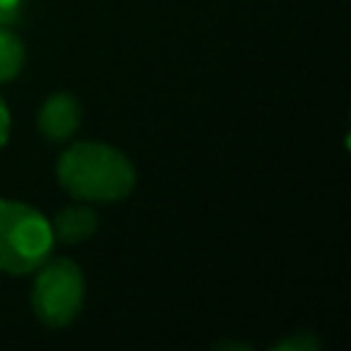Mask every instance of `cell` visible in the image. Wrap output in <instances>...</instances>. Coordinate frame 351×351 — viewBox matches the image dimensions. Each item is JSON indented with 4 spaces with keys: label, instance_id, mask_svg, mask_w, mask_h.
Wrapping results in <instances>:
<instances>
[{
    "label": "cell",
    "instance_id": "4",
    "mask_svg": "<svg viewBox=\"0 0 351 351\" xmlns=\"http://www.w3.org/2000/svg\"><path fill=\"white\" fill-rule=\"evenodd\" d=\"M82 123V107L71 93H52L38 110V132L52 143H63L77 134Z\"/></svg>",
    "mask_w": 351,
    "mask_h": 351
},
{
    "label": "cell",
    "instance_id": "1",
    "mask_svg": "<svg viewBox=\"0 0 351 351\" xmlns=\"http://www.w3.org/2000/svg\"><path fill=\"white\" fill-rule=\"evenodd\" d=\"M58 184L82 203H118L137 181L132 159L107 143H74L55 167Z\"/></svg>",
    "mask_w": 351,
    "mask_h": 351
},
{
    "label": "cell",
    "instance_id": "6",
    "mask_svg": "<svg viewBox=\"0 0 351 351\" xmlns=\"http://www.w3.org/2000/svg\"><path fill=\"white\" fill-rule=\"evenodd\" d=\"M25 66V44L11 27H0V82H11Z\"/></svg>",
    "mask_w": 351,
    "mask_h": 351
},
{
    "label": "cell",
    "instance_id": "5",
    "mask_svg": "<svg viewBox=\"0 0 351 351\" xmlns=\"http://www.w3.org/2000/svg\"><path fill=\"white\" fill-rule=\"evenodd\" d=\"M55 241L63 244H80L85 239H90L99 228V214L90 208V203H80V206H66L55 214V219H49Z\"/></svg>",
    "mask_w": 351,
    "mask_h": 351
},
{
    "label": "cell",
    "instance_id": "8",
    "mask_svg": "<svg viewBox=\"0 0 351 351\" xmlns=\"http://www.w3.org/2000/svg\"><path fill=\"white\" fill-rule=\"evenodd\" d=\"M8 134H11V115H8V107L0 96V148L8 143Z\"/></svg>",
    "mask_w": 351,
    "mask_h": 351
},
{
    "label": "cell",
    "instance_id": "2",
    "mask_svg": "<svg viewBox=\"0 0 351 351\" xmlns=\"http://www.w3.org/2000/svg\"><path fill=\"white\" fill-rule=\"evenodd\" d=\"M52 225L38 208L0 197V271L30 274L52 255Z\"/></svg>",
    "mask_w": 351,
    "mask_h": 351
},
{
    "label": "cell",
    "instance_id": "3",
    "mask_svg": "<svg viewBox=\"0 0 351 351\" xmlns=\"http://www.w3.org/2000/svg\"><path fill=\"white\" fill-rule=\"evenodd\" d=\"M82 302H85V274L74 261L47 258L36 269L30 307L44 326L49 329L69 326L80 315Z\"/></svg>",
    "mask_w": 351,
    "mask_h": 351
},
{
    "label": "cell",
    "instance_id": "7",
    "mask_svg": "<svg viewBox=\"0 0 351 351\" xmlns=\"http://www.w3.org/2000/svg\"><path fill=\"white\" fill-rule=\"evenodd\" d=\"M25 8V0H0V27H11L14 22H19Z\"/></svg>",
    "mask_w": 351,
    "mask_h": 351
}]
</instances>
